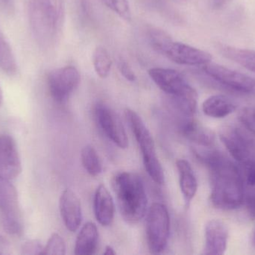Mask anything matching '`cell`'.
<instances>
[{"label":"cell","instance_id":"cell-1","mask_svg":"<svg viewBox=\"0 0 255 255\" xmlns=\"http://www.w3.org/2000/svg\"><path fill=\"white\" fill-rule=\"evenodd\" d=\"M205 148L194 153L209 171L213 205L222 211L238 209L244 196V181L239 169L220 151Z\"/></svg>","mask_w":255,"mask_h":255},{"label":"cell","instance_id":"cell-2","mask_svg":"<svg viewBox=\"0 0 255 255\" xmlns=\"http://www.w3.org/2000/svg\"><path fill=\"white\" fill-rule=\"evenodd\" d=\"M64 17V0H29L30 26L36 42L43 49H52L58 43Z\"/></svg>","mask_w":255,"mask_h":255},{"label":"cell","instance_id":"cell-3","mask_svg":"<svg viewBox=\"0 0 255 255\" xmlns=\"http://www.w3.org/2000/svg\"><path fill=\"white\" fill-rule=\"evenodd\" d=\"M148 73L151 80L168 96L169 103L181 118L194 117L197 109V92L181 73L162 67L151 68Z\"/></svg>","mask_w":255,"mask_h":255},{"label":"cell","instance_id":"cell-4","mask_svg":"<svg viewBox=\"0 0 255 255\" xmlns=\"http://www.w3.org/2000/svg\"><path fill=\"white\" fill-rule=\"evenodd\" d=\"M112 187L124 220L130 224L139 223L145 217L148 205L142 178L133 172H120L112 179Z\"/></svg>","mask_w":255,"mask_h":255},{"label":"cell","instance_id":"cell-5","mask_svg":"<svg viewBox=\"0 0 255 255\" xmlns=\"http://www.w3.org/2000/svg\"><path fill=\"white\" fill-rule=\"evenodd\" d=\"M125 115L140 148L144 166L147 173L156 184H163L165 179L164 172L157 157L155 145L151 133L142 118L134 111L127 109Z\"/></svg>","mask_w":255,"mask_h":255},{"label":"cell","instance_id":"cell-6","mask_svg":"<svg viewBox=\"0 0 255 255\" xmlns=\"http://www.w3.org/2000/svg\"><path fill=\"white\" fill-rule=\"evenodd\" d=\"M220 138L229 154L247 172H255V135L235 125H226L220 129Z\"/></svg>","mask_w":255,"mask_h":255},{"label":"cell","instance_id":"cell-7","mask_svg":"<svg viewBox=\"0 0 255 255\" xmlns=\"http://www.w3.org/2000/svg\"><path fill=\"white\" fill-rule=\"evenodd\" d=\"M170 231V219L167 208L161 203H154L147 213V244L153 254H160L167 246Z\"/></svg>","mask_w":255,"mask_h":255},{"label":"cell","instance_id":"cell-8","mask_svg":"<svg viewBox=\"0 0 255 255\" xmlns=\"http://www.w3.org/2000/svg\"><path fill=\"white\" fill-rule=\"evenodd\" d=\"M200 67L207 77L228 91L242 94H251L254 91L255 79L248 75L212 61Z\"/></svg>","mask_w":255,"mask_h":255},{"label":"cell","instance_id":"cell-9","mask_svg":"<svg viewBox=\"0 0 255 255\" xmlns=\"http://www.w3.org/2000/svg\"><path fill=\"white\" fill-rule=\"evenodd\" d=\"M0 218L3 229L10 235H20L22 217L17 192L7 180L0 178Z\"/></svg>","mask_w":255,"mask_h":255},{"label":"cell","instance_id":"cell-10","mask_svg":"<svg viewBox=\"0 0 255 255\" xmlns=\"http://www.w3.org/2000/svg\"><path fill=\"white\" fill-rule=\"evenodd\" d=\"M173 62L181 65L202 67L212 61L209 52L181 42L174 41L169 37L158 51Z\"/></svg>","mask_w":255,"mask_h":255},{"label":"cell","instance_id":"cell-11","mask_svg":"<svg viewBox=\"0 0 255 255\" xmlns=\"http://www.w3.org/2000/svg\"><path fill=\"white\" fill-rule=\"evenodd\" d=\"M80 80V73L74 66L55 69L48 75L49 93L55 102L64 103L78 88Z\"/></svg>","mask_w":255,"mask_h":255},{"label":"cell","instance_id":"cell-12","mask_svg":"<svg viewBox=\"0 0 255 255\" xmlns=\"http://www.w3.org/2000/svg\"><path fill=\"white\" fill-rule=\"evenodd\" d=\"M95 114L99 125L106 136L121 149L127 148L128 139L119 115L102 102L96 106Z\"/></svg>","mask_w":255,"mask_h":255},{"label":"cell","instance_id":"cell-13","mask_svg":"<svg viewBox=\"0 0 255 255\" xmlns=\"http://www.w3.org/2000/svg\"><path fill=\"white\" fill-rule=\"evenodd\" d=\"M22 171L20 157L16 142L8 135L0 136V178L10 180L17 178Z\"/></svg>","mask_w":255,"mask_h":255},{"label":"cell","instance_id":"cell-14","mask_svg":"<svg viewBox=\"0 0 255 255\" xmlns=\"http://www.w3.org/2000/svg\"><path fill=\"white\" fill-rule=\"evenodd\" d=\"M205 244L204 254L224 255L227 249L229 231L223 222L210 220L205 229Z\"/></svg>","mask_w":255,"mask_h":255},{"label":"cell","instance_id":"cell-15","mask_svg":"<svg viewBox=\"0 0 255 255\" xmlns=\"http://www.w3.org/2000/svg\"><path fill=\"white\" fill-rule=\"evenodd\" d=\"M59 208L66 228L70 232H76L82 220V205L79 198L72 190L67 189L60 198Z\"/></svg>","mask_w":255,"mask_h":255},{"label":"cell","instance_id":"cell-16","mask_svg":"<svg viewBox=\"0 0 255 255\" xmlns=\"http://www.w3.org/2000/svg\"><path fill=\"white\" fill-rule=\"evenodd\" d=\"M180 130L184 137L201 148H212L215 142L214 132L202 125L194 118L181 121Z\"/></svg>","mask_w":255,"mask_h":255},{"label":"cell","instance_id":"cell-17","mask_svg":"<svg viewBox=\"0 0 255 255\" xmlns=\"http://www.w3.org/2000/svg\"><path fill=\"white\" fill-rule=\"evenodd\" d=\"M94 213L100 225L105 227L111 226L115 218V205L107 187L100 184L94 196Z\"/></svg>","mask_w":255,"mask_h":255},{"label":"cell","instance_id":"cell-18","mask_svg":"<svg viewBox=\"0 0 255 255\" xmlns=\"http://www.w3.org/2000/svg\"><path fill=\"white\" fill-rule=\"evenodd\" d=\"M176 166L179 175L180 188L186 205L189 206L197 193V179L191 165L187 160H177Z\"/></svg>","mask_w":255,"mask_h":255},{"label":"cell","instance_id":"cell-19","mask_svg":"<svg viewBox=\"0 0 255 255\" xmlns=\"http://www.w3.org/2000/svg\"><path fill=\"white\" fill-rule=\"evenodd\" d=\"M237 103L227 96L213 95L207 98L202 104V111L207 116L223 118L235 112Z\"/></svg>","mask_w":255,"mask_h":255},{"label":"cell","instance_id":"cell-20","mask_svg":"<svg viewBox=\"0 0 255 255\" xmlns=\"http://www.w3.org/2000/svg\"><path fill=\"white\" fill-rule=\"evenodd\" d=\"M99 232L94 223L84 225L78 235L75 246V254L77 255H94L98 247Z\"/></svg>","mask_w":255,"mask_h":255},{"label":"cell","instance_id":"cell-21","mask_svg":"<svg viewBox=\"0 0 255 255\" xmlns=\"http://www.w3.org/2000/svg\"><path fill=\"white\" fill-rule=\"evenodd\" d=\"M217 48L228 59L232 60L244 68L255 73V50L241 49L224 43H219Z\"/></svg>","mask_w":255,"mask_h":255},{"label":"cell","instance_id":"cell-22","mask_svg":"<svg viewBox=\"0 0 255 255\" xmlns=\"http://www.w3.org/2000/svg\"><path fill=\"white\" fill-rule=\"evenodd\" d=\"M0 67L9 75L15 74L17 69L16 58L10 44L0 31Z\"/></svg>","mask_w":255,"mask_h":255},{"label":"cell","instance_id":"cell-23","mask_svg":"<svg viewBox=\"0 0 255 255\" xmlns=\"http://www.w3.org/2000/svg\"><path fill=\"white\" fill-rule=\"evenodd\" d=\"M82 165L91 176H98L103 172V164L97 151L91 145H86L81 152Z\"/></svg>","mask_w":255,"mask_h":255},{"label":"cell","instance_id":"cell-24","mask_svg":"<svg viewBox=\"0 0 255 255\" xmlns=\"http://www.w3.org/2000/svg\"><path fill=\"white\" fill-rule=\"evenodd\" d=\"M93 64L97 74L102 79L109 76L112 70V60L106 48L97 46L93 52Z\"/></svg>","mask_w":255,"mask_h":255},{"label":"cell","instance_id":"cell-25","mask_svg":"<svg viewBox=\"0 0 255 255\" xmlns=\"http://www.w3.org/2000/svg\"><path fill=\"white\" fill-rule=\"evenodd\" d=\"M244 203L250 218L255 219V172H247L244 181Z\"/></svg>","mask_w":255,"mask_h":255},{"label":"cell","instance_id":"cell-26","mask_svg":"<svg viewBox=\"0 0 255 255\" xmlns=\"http://www.w3.org/2000/svg\"><path fill=\"white\" fill-rule=\"evenodd\" d=\"M103 1L109 9L123 19L127 21L131 19V10L128 0H103Z\"/></svg>","mask_w":255,"mask_h":255},{"label":"cell","instance_id":"cell-27","mask_svg":"<svg viewBox=\"0 0 255 255\" xmlns=\"http://www.w3.org/2000/svg\"><path fill=\"white\" fill-rule=\"evenodd\" d=\"M66 254V245L64 239L58 234H53L44 247L43 254L64 255Z\"/></svg>","mask_w":255,"mask_h":255},{"label":"cell","instance_id":"cell-28","mask_svg":"<svg viewBox=\"0 0 255 255\" xmlns=\"http://www.w3.org/2000/svg\"><path fill=\"white\" fill-rule=\"evenodd\" d=\"M238 118L244 128L255 136V106L243 108L238 114Z\"/></svg>","mask_w":255,"mask_h":255},{"label":"cell","instance_id":"cell-29","mask_svg":"<svg viewBox=\"0 0 255 255\" xmlns=\"http://www.w3.org/2000/svg\"><path fill=\"white\" fill-rule=\"evenodd\" d=\"M44 247L40 244V241H28L22 246V254L23 255H42Z\"/></svg>","mask_w":255,"mask_h":255},{"label":"cell","instance_id":"cell-30","mask_svg":"<svg viewBox=\"0 0 255 255\" xmlns=\"http://www.w3.org/2000/svg\"><path fill=\"white\" fill-rule=\"evenodd\" d=\"M118 66L121 74L127 80L130 81V82H134L136 80V75H135L134 72L133 71L130 66L129 65L128 63H127L124 60H120Z\"/></svg>","mask_w":255,"mask_h":255},{"label":"cell","instance_id":"cell-31","mask_svg":"<svg viewBox=\"0 0 255 255\" xmlns=\"http://www.w3.org/2000/svg\"><path fill=\"white\" fill-rule=\"evenodd\" d=\"M10 244L8 240L0 235V255H10Z\"/></svg>","mask_w":255,"mask_h":255},{"label":"cell","instance_id":"cell-32","mask_svg":"<svg viewBox=\"0 0 255 255\" xmlns=\"http://www.w3.org/2000/svg\"><path fill=\"white\" fill-rule=\"evenodd\" d=\"M228 1L229 0H210L211 6L216 10L223 8L227 4Z\"/></svg>","mask_w":255,"mask_h":255},{"label":"cell","instance_id":"cell-33","mask_svg":"<svg viewBox=\"0 0 255 255\" xmlns=\"http://www.w3.org/2000/svg\"><path fill=\"white\" fill-rule=\"evenodd\" d=\"M104 255H116V252L110 246H107L105 250Z\"/></svg>","mask_w":255,"mask_h":255},{"label":"cell","instance_id":"cell-34","mask_svg":"<svg viewBox=\"0 0 255 255\" xmlns=\"http://www.w3.org/2000/svg\"><path fill=\"white\" fill-rule=\"evenodd\" d=\"M0 1L4 5H8L10 4V0H0Z\"/></svg>","mask_w":255,"mask_h":255},{"label":"cell","instance_id":"cell-35","mask_svg":"<svg viewBox=\"0 0 255 255\" xmlns=\"http://www.w3.org/2000/svg\"><path fill=\"white\" fill-rule=\"evenodd\" d=\"M2 91H1V87H0V106H1V103H2Z\"/></svg>","mask_w":255,"mask_h":255},{"label":"cell","instance_id":"cell-36","mask_svg":"<svg viewBox=\"0 0 255 255\" xmlns=\"http://www.w3.org/2000/svg\"><path fill=\"white\" fill-rule=\"evenodd\" d=\"M253 244H254V245L255 246V233L254 235V237H253Z\"/></svg>","mask_w":255,"mask_h":255},{"label":"cell","instance_id":"cell-37","mask_svg":"<svg viewBox=\"0 0 255 255\" xmlns=\"http://www.w3.org/2000/svg\"><path fill=\"white\" fill-rule=\"evenodd\" d=\"M253 94H255V88H254V91H253Z\"/></svg>","mask_w":255,"mask_h":255}]
</instances>
